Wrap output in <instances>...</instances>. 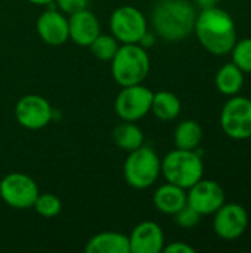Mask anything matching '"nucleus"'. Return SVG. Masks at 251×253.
Instances as JSON below:
<instances>
[{"instance_id":"f8f14e48","label":"nucleus","mask_w":251,"mask_h":253,"mask_svg":"<svg viewBox=\"0 0 251 253\" xmlns=\"http://www.w3.org/2000/svg\"><path fill=\"white\" fill-rule=\"evenodd\" d=\"M226 200L225 190L217 181L201 178L186 191V203L201 216L213 215Z\"/></svg>"},{"instance_id":"f257e3e1","label":"nucleus","mask_w":251,"mask_h":253,"mask_svg":"<svg viewBox=\"0 0 251 253\" xmlns=\"http://www.w3.org/2000/svg\"><path fill=\"white\" fill-rule=\"evenodd\" d=\"M194 33L200 44L216 56L231 53L238 40L232 15L217 4L201 7L200 13H197Z\"/></svg>"},{"instance_id":"423d86ee","label":"nucleus","mask_w":251,"mask_h":253,"mask_svg":"<svg viewBox=\"0 0 251 253\" xmlns=\"http://www.w3.org/2000/svg\"><path fill=\"white\" fill-rule=\"evenodd\" d=\"M220 127L223 133L235 141L251 138V99L246 96H229L220 111Z\"/></svg>"},{"instance_id":"20e7f679","label":"nucleus","mask_w":251,"mask_h":253,"mask_svg":"<svg viewBox=\"0 0 251 253\" xmlns=\"http://www.w3.org/2000/svg\"><path fill=\"white\" fill-rule=\"evenodd\" d=\"M161 175L170 184L191 188L204 176V163L200 147L197 150L175 148L161 159Z\"/></svg>"},{"instance_id":"ddd939ff","label":"nucleus","mask_w":251,"mask_h":253,"mask_svg":"<svg viewBox=\"0 0 251 253\" xmlns=\"http://www.w3.org/2000/svg\"><path fill=\"white\" fill-rule=\"evenodd\" d=\"M38 37L49 46H61L70 40L68 18L56 7L44 10L36 22Z\"/></svg>"},{"instance_id":"6ab92c4d","label":"nucleus","mask_w":251,"mask_h":253,"mask_svg":"<svg viewBox=\"0 0 251 253\" xmlns=\"http://www.w3.org/2000/svg\"><path fill=\"white\" fill-rule=\"evenodd\" d=\"M182 111V102L178 95L167 90L155 92L152 96L151 113L163 122H172L179 117Z\"/></svg>"},{"instance_id":"aec40b11","label":"nucleus","mask_w":251,"mask_h":253,"mask_svg":"<svg viewBox=\"0 0 251 253\" xmlns=\"http://www.w3.org/2000/svg\"><path fill=\"white\" fill-rule=\"evenodd\" d=\"M112 141L118 148L130 153L143 145L145 136L142 129L138 125H135V122H123L114 127Z\"/></svg>"},{"instance_id":"6e6552de","label":"nucleus","mask_w":251,"mask_h":253,"mask_svg":"<svg viewBox=\"0 0 251 253\" xmlns=\"http://www.w3.org/2000/svg\"><path fill=\"white\" fill-rule=\"evenodd\" d=\"M109 28L121 44L139 43L148 31V21L138 7L124 4L111 13Z\"/></svg>"},{"instance_id":"9d476101","label":"nucleus","mask_w":251,"mask_h":253,"mask_svg":"<svg viewBox=\"0 0 251 253\" xmlns=\"http://www.w3.org/2000/svg\"><path fill=\"white\" fill-rule=\"evenodd\" d=\"M53 108L49 101L40 95H24L15 104L16 122L28 130H40L53 120Z\"/></svg>"},{"instance_id":"f03ea898","label":"nucleus","mask_w":251,"mask_h":253,"mask_svg":"<svg viewBox=\"0 0 251 253\" xmlns=\"http://www.w3.org/2000/svg\"><path fill=\"white\" fill-rule=\"evenodd\" d=\"M195 6L189 0H158L151 13L155 34L170 43L182 42L194 33Z\"/></svg>"},{"instance_id":"a211bd4d","label":"nucleus","mask_w":251,"mask_h":253,"mask_svg":"<svg viewBox=\"0 0 251 253\" xmlns=\"http://www.w3.org/2000/svg\"><path fill=\"white\" fill-rule=\"evenodd\" d=\"M215 84L216 89L225 96L238 95L244 86V73L234 62L225 64L217 70Z\"/></svg>"},{"instance_id":"5701e85b","label":"nucleus","mask_w":251,"mask_h":253,"mask_svg":"<svg viewBox=\"0 0 251 253\" xmlns=\"http://www.w3.org/2000/svg\"><path fill=\"white\" fill-rule=\"evenodd\" d=\"M34 211L43 216V218H55L59 215L61 209H62V202L58 196L52 194V193H40L34 202Z\"/></svg>"},{"instance_id":"4be33fe9","label":"nucleus","mask_w":251,"mask_h":253,"mask_svg":"<svg viewBox=\"0 0 251 253\" xmlns=\"http://www.w3.org/2000/svg\"><path fill=\"white\" fill-rule=\"evenodd\" d=\"M120 42L112 36V34H99L90 44L89 49L92 52L93 56H96L101 61L105 62H111V59L114 58V55L117 53L118 47H120Z\"/></svg>"},{"instance_id":"393cba45","label":"nucleus","mask_w":251,"mask_h":253,"mask_svg":"<svg viewBox=\"0 0 251 253\" xmlns=\"http://www.w3.org/2000/svg\"><path fill=\"white\" fill-rule=\"evenodd\" d=\"M173 219H175V222H176L179 227L189 230V228H194L195 225H198V222H200V219H201V215H200L194 208H191V206L186 203L180 211H178V212L173 215Z\"/></svg>"},{"instance_id":"7ed1b4c3","label":"nucleus","mask_w":251,"mask_h":253,"mask_svg":"<svg viewBox=\"0 0 251 253\" xmlns=\"http://www.w3.org/2000/svg\"><path fill=\"white\" fill-rule=\"evenodd\" d=\"M151 70V59L143 46L139 43L120 44L111 59V74L121 87L143 83Z\"/></svg>"},{"instance_id":"2eb2a0df","label":"nucleus","mask_w":251,"mask_h":253,"mask_svg":"<svg viewBox=\"0 0 251 253\" xmlns=\"http://www.w3.org/2000/svg\"><path fill=\"white\" fill-rule=\"evenodd\" d=\"M68 31L70 40L78 46L89 44L101 34V24L98 16L87 7L68 16Z\"/></svg>"},{"instance_id":"c85d7f7f","label":"nucleus","mask_w":251,"mask_h":253,"mask_svg":"<svg viewBox=\"0 0 251 253\" xmlns=\"http://www.w3.org/2000/svg\"><path fill=\"white\" fill-rule=\"evenodd\" d=\"M33 4H40V6H47L50 3H53V0H28Z\"/></svg>"},{"instance_id":"bb28decb","label":"nucleus","mask_w":251,"mask_h":253,"mask_svg":"<svg viewBox=\"0 0 251 253\" xmlns=\"http://www.w3.org/2000/svg\"><path fill=\"white\" fill-rule=\"evenodd\" d=\"M164 253H195V249L189 246L185 242H172L169 245H164Z\"/></svg>"},{"instance_id":"f3484780","label":"nucleus","mask_w":251,"mask_h":253,"mask_svg":"<svg viewBox=\"0 0 251 253\" xmlns=\"http://www.w3.org/2000/svg\"><path fill=\"white\" fill-rule=\"evenodd\" d=\"M84 251L87 253H130L129 236L117 231H102L87 242Z\"/></svg>"},{"instance_id":"dca6fc26","label":"nucleus","mask_w":251,"mask_h":253,"mask_svg":"<svg viewBox=\"0 0 251 253\" xmlns=\"http://www.w3.org/2000/svg\"><path fill=\"white\" fill-rule=\"evenodd\" d=\"M152 202L158 212L173 216L186 205V190L175 184L166 182L155 190Z\"/></svg>"},{"instance_id":"cd10ccee","label":"nucleus","mask_w":251,"mask_h":253,"mask_svg":"<svg viewBox=\"0 0 251 253\" xmlns=\"http://www.w3.org/2000/svg\"><path fill=\"white\" fill-rule=\"evenodd\" d=\"M200 7H207V6H213V4H217L219 0H194Z\"/></svg>"},{"instance_id":"1a4fd4ad","label":"nucleus","mask_w":251,"mask_h":253,"mask_svg":"<svg viewBox=\"0 0 251 253\" xmlns=\"http://www.w3.org/2000/svg\"><path fill=\"white\" fill-rule=\"evenodd\" d=\"M154 92L142 83L124 86L114 102V111L123 122H138L151 113Z\"/></svg>"},{"instance_id":"7c9ffc66","label":"nucleus","mask_w":251,"mask_h":253,"mask_svg":"<svg viewBox=\"0 0 251 253\" xmlns=\"http://www.w3.org/2000/svg\"><path fill=\"white\" fill-rule=\"evenodd\" d=\"M250 139H251V138H250Z\"/></svg>"},{"instance_id":"a878e982","label":"nucleus","mask_w":251,"mask_h":253,"mask_svg":"<svg viewBox=\"0 0 251 253\" xmlns=\"http://www.w3.org/2000/svg\"><path fill=\"white\" fill-rule=\"evenodd\" d=\"M53 1H55L56 9L61 10L67 16L86 9L89 4V0H53Z\"/></svg>"},{"instance_id":"c756f323","label":"nucleus","mask_w":251,"mask_h":253,"mask_svg":"<svg viewBox=\"0 0 251 253\" xmlns=\"http://www.w3.org/2000/svg\"><path fill=\"white\" fill-rule=\"evenodd\" d=\"M157 1H158V0H157Z\"/></svg>"},{"instance_id":"4468645a","label":"nucleus","mask_w":251,"mask_h":253,"mask_svg":"<svg viewBox=\"0 0 251 253\" xmlns=\"http://www.w3.org/2000/svg\"><path fill=\"white\" fill-rule=\"evenodd\" d=\"M164 245L163 228L154 221L139 222L129 236L130 253H160Z\"/></svg>"},{"instance_id":"b1692460","label":"nucleus","mask_w":251,"mask_h":253,"mask_svg":"<svg viewBox=\"0 0 251 253\" xmlns=\"http://www.w3.org/2000/svg\"><path fill=\"white\" fill-rule=\"evenodd\" d=\"M231 55H232V62L244 74H251V37L237 40V43L231 50Z\"/></svg>"},{"instance_id":"39448f33","label":"nucleus","mask_w":251,"mask_h":253,"mask_svg":"<svg viewBox=\"0 0 251 253\" xmlns=\"http://www.w3.org/2000/svg\"><path fill=\"white\" fill-rule=\"evenodd\" d=\"M123 173L129 187L135 190H146L152 187L161 175V159L154 148L143 144L129 153Z\"/></svg>"},{"instance_id":"0eeeda50","label":"nucleus","mask_w":251,"mask_h":253,"mask_svg":"<svg viewBox=\"0 0 251 253\" xmlns=\"http://www.w3.org/2000/svg\"><path fill=\"white\" fill-rule=\"evenodd\" d=\"M38 194L37 182L22 172L7 173L0 181V199L12 209H31Z\"/></svg>"},{"instance_id":"9b49d317","label":"nucleus","mask_w":251,"mask_h":253,"mask_svg":"<svg viewBox=\"0 0 251 253\" xmlns=\"http://www.w3.org/2000/svg\"><path fill=\"white\" fill-rule=\"evenodd\" d=\"M213 230L223 240L240 239L249 227V213L238 203H223L213 213Z\"/></svg>"},{"instance_id":"412c9836","label":"nucleus","mask_w":251,"mask_h":253,"mask_svg":"<svg viewBox=\"0 0 251 253\" xmlns=\"http://www.w3.org/2000/svg\"><path fill=\"white\" fill-rule=\"evenodd\" d=\"M175 147L180 150H197L203 141V127L197 120L180 122L173 133Z\"/></svg>"}]
</instances>
